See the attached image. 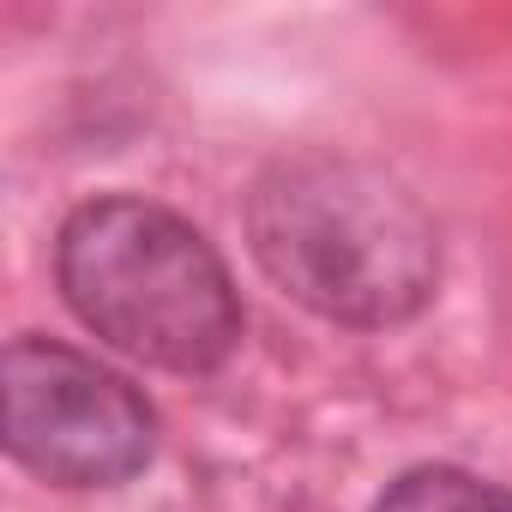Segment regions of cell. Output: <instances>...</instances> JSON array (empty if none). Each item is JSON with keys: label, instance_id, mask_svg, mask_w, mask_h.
<instances>
[{"label": "cell", "instance_id": "277c9868", "mask_svg": "<svg viewBox=\"0 0 512 512\" xmlns=\"http://www.w3.org/2000/svg\"><path fill=\"white\" fill-rule=\"evenodd\" d=\"M374 512H512V488L458 464H416L398 482H386Z\"/></svg>", "mask_w": 512, "mask_h": 512}, {"label": "cell", "instance_id": "6da1fadb", "mask_svg": "<svg viewBox=\"0 0 512 512\" xmlns=\"http://www.w3.org/2000/svg\"><path fill=\"white\" fill-rule=\"evenodd\" d=\"M247 247L308 314L356 332L416 320L440 290V235L380 163L338 151L278 157L247 193Z\"/></svg>", "mask_w": 512, "mask_h": 512}, {"label": "cell", "instance_id": "3957f363", "mask_svg": "<svg viewBox=\"0 0 512 512\" xmlns=\"http://www.w3.org/2000/svg\"><path fill=\"white\" fill-rule=\"evenodd\" d=\"M7 452L61 488H115L157 452V410L133 380L55 338H19L0 362Z\"/></svg>", "mask_w": 512, "mask_h": 512}, {"label": "cell", "instance_id": "7a4b0ae2", "mask_svg": "<svg viewBox=\"0 0 512 512\" xmlns=\"http://www.w3.org/2000/svg\"><path fill=\"white\" fill-rule=\"evenodd\" d=\"M55 284L85 332L163 374H211L241 338V296L217 247L133 193L85 199L61 223Z\"/></svg>", "mask_w": 512, "mask_h": 512}]
</instances>
